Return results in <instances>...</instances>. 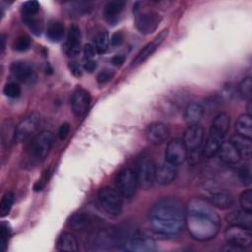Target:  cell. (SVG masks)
I'll list each match as a JSON object with an SVG mask.
<instances>
[{"label": "cell", "mask_w": 252, "mask_h": 252, "mask_svg": "<svg viewBox=\"0 0 252 252\" xmlns=\"http://www.w3.org/2000/svg\"><path fill=\"white\" fill-rule=\"evenodd\" d=\"M185 225L192 238L207 241L219 233L221 221L208 200L194 197L188 201L186 206Z\"/></svg>", "instance_id": "obj_1"}, {"label": "cell", "mask_w": 252, "mask_h": 252, "mask_svg": "<svg viewBox=\"0 0 252 252\" xmlns=\"http://www.w3.org/2000/svg\"><path fill=\"white\" fill-rule=\"evenodd\" d=\"M152 229L164 236L178 234L185 226V210L173 198H163L153 205L149 212Z\"/></svg>", "instance_id": "obj_2"}, {"label": "cell", "mask_w": 252, "mask_h": 252, "mask_svg": "<svg viewBox=\"0 0 252 252\" xmlns=\"http://www.w3.org/2000/svg\"><path fill=\"white\" fill-rule=\"evenodd\" d=\"M54 137L50 131H42L29 144L26 152V160L30 165H34L44 159L53 145Z\"/></svg>", "instance_id": "obj_3"}, {"label": "cell", "mask_w": 252, "mask_h": 252, "mask_svg": "<svg viewBox=\"0 0 252 252\" xmlns=\"http://www.w3.org/2000/svg\"><path fill=\"white\" fill-rule=\"evenodd\" d=\"M133 13L135 15V25L137 30L142 34H150L154 32L159 23L161 22V16L153 10H141L138 7V3L133 8Z\"/></svg>", "instance_id": "obj_4"}, {"label": "cell", "mask_w": 252, "mask_h": 252, "mask_svg": "<svg viewBox=\"0 0 252 252\" xmlns=\"http://www.w3.org/2000/svg\"><path fill=\"white\" fill-rule=\"evenodd\" d=\"M156 166L148 155H142L136 164V176L138 180V185L145 189L148 190L152 188L154 182L156 181Z\"/></svg>", "instance_id": "obj_5"}, {"label": "cell", "mask_w": 252, "mask_h": 252, "mask_svg": "<svg viewBox=\"0 0 252 252\" xmlns=\"http://www.w3.org/2000/svg\"><path fill=\"white\" fill-rule=\"evenodd\" d=\"M98 202L101 208L111 216H118L122 212L123 197L116 189L104 186L98 191Z\"/></svg>", "instance_id": "obj_6"}, {"label": "cell", "mask_w": 252, "mask_h": 252, "mask_svg": "<svg viewBox=\"0 0 252 252\" xmlns=\"http://www.w3.org/2000/svg\"><path fill=\"white\" fill-rule=\"evenodd\" d=\"M138 187L136 173L131 168L121 169L115 177V189L123 198H131Z\"/></svg>", "instance_id": "obj_7"}, {"label": "cell", "mask_w": 252, "mask_h": 252, "mask_svg": "<svg viewBox=\"0 0 252 252\" xmlns=\"http://www.w3.org/2000/svg\"><path fill=\"white\" fill-rule=\"evenodd\" d=\"M40 124V114L33 111L26 115L16 125V141L21 143L29 140L37 130Z\"/></svg>", "instance_id": "obj_8"}, {"label": "cell", "mask_w": 252, "mask_h": 252, "mask_svg": "<svg viewBox=\"0 0 252 252\" xmlns=\"http://www.w3.org/2000/svg\"><path fill=\"white\" fill-rule=\"evenodd\" d=\"M224 238L226 243L244 250L252 243V232L251 229L246 227L229 225L224 231Z\"/></svg>", "instance_id": "obj_9"}, {"label": "cell", "mask_w": 252, "mask_h": 252, "mask_svg": "<svg viewBox=\"0 0 252 252\" xmlns=\"http://www.w3.org/2000/svg\"><path fill=\"white\" fill-rule=\"evenodd\" d=\"M165 162L177 166L182 164L188 158V150L180 139H173L168 142L165 153Z\"/></svg>", "instance_id": "obj_10"}, {"label": "cell", "mask_w": 252, "mask_h": 252, "mask_svg": "<svg viewBox=\"0 0 252 252\" xmlns=\"http://www.w3.org/2000/svg\"><path fill=\"white\" fill-rule=\"evenodd\" d=\"M169 30L166 28L164 30H162L155 38H153L152 41H150L149 43H147L140 51L139 53L136 55V57L133 59L132 61V67H136L141 65L142 63H144L149 57H151L155 51L160 46V44L166 39L167 35H168Z\"/></svg>", "instance_id": "obj_11"}, {"label": "cell", "mask_w": 252, "mask_h": 252, "mask_svg": "<svg viewBox=\"0 0 252 252\" xmlns=\"http://www.w3.org/2000/svg\"><path fill=\"white\" fill-rule=\"evenodd\" d=\"M70 102L74 115L77 117L83 116L89 108L91 102V94L86 89L77 87L71 94Z\"/></svg>", "instance_id": "obj_12"}, {"label": "cell", "mask_w": 252, "mask_h": 252, "mask_svg": "<svg viewBox=\"0 0 252 252\" xmlns=\"http://www.w3.org/2000/svg\"><path fill=\"white\" fill-rule=\"evenodd\" d=\"M204 137L205 131L201 125H188V127L183 133L182 142L185 145L186 149L189 151L200 150L204 142Z\"/></svg>", "instance_id": "obj_13"}, {"label": "cell", "mask_w": 252, "mask_h": 252, "mask_svg": "<svg viewBox=\"0 0 252 252\" xmlns=\"http://www.w3.org/2000/svg\"><path fill=\"white\" fill-rule=\"evenodd\" d=\"M170 135L169 127L162 122H153L148 125L145 131L147 141L152 145L164 143Z\"/></svg>", "instance_id": "obj_14"}, {"label": "cell", "mask_w": 252, "mask_h": 252, "mask_svg": "<svg viewBox=\"0 0 252 252\" xmlns=\"http://www.w3.org/2000/svg\"><path fill=\"white\" fill-rule=\"evenodd\" d=\"M10 71L14 78L21 82L29 83L35 79V73L33 67L26 61L17 60L14 61L10 66Z\"/></svg>", "instance_id": "obj_15"}, {"label": "cell", "mask_w": 252, "mask_h": 252, "mask_svg": "<svg viewBox=\"0 0 252 252\" xmlns=\"http://www.w3.org/2000/svg\"><path fill=\"white\" fill-rule=\"evenodd\" d=\"M125 249L132 252H154L158 250V246L152 238L136 235L127 241Z\"/></svg>", "instance_id": "obj_16"}, {"label": "cell", "mask_w": 252, "mask_h": 252, "mask_svg": "<svg viewBox=\"0 0 252 252\" xmlns=\"http://www.w3.org/2000/svg\"><path fill=\"white\" fill-rule=\"evenodd\" d=\"M224 137L225 136L222 135L221 133H220L216 130L210 129L208 138H207L205 145L203 147V150H202L203 156L206 158H212L216 154H218L220 145L224 141Z\"/></svg>", "instance_id": "obj_17"}, {"label": "cell", "mask_w": 252, "mask_h": 252, "mask_svg": "<svg viewBox=\"0 0 252 252\" xmlns=\"http://www.w3.org/2000/svg\"><path fill=\"white\" fill-rule=\"evenodd\" d=\"M81 45V31L77 25H72L69 28L68 37L66 42V52L70 57H75L80 53Z\"/></svg>", "instance_id": "obj_18"}, {"label": "cell", "mask_w": 252, "mask_h": 252, "mask_svg": "<svg viewBox=\"0 0 252 252\" xmlns=\"http://www.w3.org/2000/svg\"><path fill=\"white\" fill-rule=\"evenodd\" d=\"M220 158L228 165L237 164L241 158L230 141H223L219 150Z\"/></svg>", "instance_id": "obj_19"}, {"label": "cell", "mask_w": 252, "mask_h": 252, "mask_svg": "<svg viewBox=\"0 0 252 252\" xmlns=\"http://www.w3.org/2000/svg\"><path fill=\"white\" fill-rule=\"evenodd\" d=\"M177 176L176 166L167 162L156 168V181L160 185H168L172 183Z\"/></svg>", "instance_id": "obj_20"}, {"label": "cell", "mask_w": 252, "mask_h": 252, "mask_svg": "<svg viewBox=\"0 0 252 252\" xmlns=\"http://www.w3.org/2000/svg\"><path fill=\"white\" fill-rule=\"evenodd\" d=\"M226 221L229 225H238L251 229L252 215L244 210H235L226 215Z\"/></svg>", "instance_id": "obj_21"}, {"label": "cell", "mask_w": 252, "mask_h": 252, "mask_svg": "<svg viewBox=\"0 0 252 252\" xmlns=\"http://www.w3.org/2000/svg\"><path fill=\"white\" fill-rule=\"evenodd\" d=\"M230 142L235 147L241 158L250 159L252 156V143L251 139L242 137L240 135H234L231 137Z\"/></svg>", "instance_id": "obj_22"}, {"label": "cell", "mask_w": 252, "mask_h": 252, "mask_svg": "<svg viewBox=\"0 0 252 252\" xmlns=\"http://www.w3.org/2000/svg\"><path fill=\"white\" fill-rule=\"evenodd\" d=\"M203 114H204L203 105L198 102H191L185 107L183 118L188 125H193V124H198V122L203 117Z\"/></svg>", "instance_id": "obj_23"}, {"label": "cell", "mask_w": 252, "mask_h": 252, "mask_svg": "<svg viewBox=\"0 0 252 252\" xmlns=\"http://www.w3.org/2000/svg\"><path fill=\"white\" fill-rule=\"evenodd\" d=\"M209 203L214 208H218L220 210H227L233 206L234 200H233V197L229 193L220 191V192L214 193L210 197Z\"/></svg>", "instance_id": "obj_24"}, {"label": "cell", "mask_w": 252, "mask_h": 252, "mask_svg": "<svg viewBox=\"0 0 252 252\" xmlns=\"http://www.w3.org/2000/svg\"><path fill=\"white\" fill-rule=\"evenodd\" d=\"M235 130L237 135L251 139L252 138V118L248 113L240 114L235 122Z\"/></svg>", "instance_id": "obj_25"}, {"label": "cell", "mask_w": 252, "mask_h": 252, "mask_svg": "<svg viewBox=\"0 0 252 252\" xmlns=\"http://www.w3.org/2000/svg\"><path fill=\"white\" fill-rule=\"evenodd\" d=\"M56 249L58 251H78V241L70 232H63L56 241Z\"/></svg>", "instance_id": "obj_26"}, {"label": "cell", "mask_w": 252, "mask_h": 252, "mask_svg": "<svg viewBox=\"0 0 252 252\" xmlns=\"http://www.w3.org/2000/svg\"><path fill=\"white\" fill-rule=\"evenodd\" d=\"M1 141L5 147H9L16 142V126L11 119H6L2 122Z\"/></svg>", "instance_id": "obj_27"}, {"label": "cell", "mask_w": 252, "mask_h": 252, "mask_svg": "<svg viewBox=\"0 0 252 252\" xmlns=\"http://www.w3.org/2000/svg\"><path fill=\"white\" fill-rule=\"evenodd\" d=\"M125 2L120 1V0H114V1H109L106 3L103 9V16L104 19L110 23L114 22L117 17L120 15L124 8Z\"/></svg>", "instance_id": "obj_28"}, {"label": "cell", "mask_w": 252, "mask_h": 252, "mask_svg": "<svg viewBox=\"0 0 252 252\" xmlns=\"http://www.w3.org/2000/svg\"><path fill=\"white\" fill-rule=\"evenodd\" d=\"M65 33L64 25L59 21H51L46 30V36L52 42H59Z\"/></svg>", "instance_id": "obj_29"}, {"label": "cell", "mask_w": 252, "mask_h": 252, "mask_svg": "<svg viewBox=\"0 0 252 252\" xmlns=\"http://www.w3.org/2000/svg\"><path fill=\"white\" fill-rule=\"evenodd\" d=\"M229 125H230L229 115L226 112H220L214 117L211 125V129L216 130L225 136L229 130Z\"/></svg>", "instance_id": "obj_30"}, {"label": "cell", "mask_w": 252, "mask_h": 252, "mask_svg": "<svg viewBox=\"0 0 252 252\" xmlns=\"http://www.w3.org/2000/svg\"><path fill=\"white\" fill-rule=\"evenodd\" d=\"M91 223V219L87 214L84 213H75L68 220V225L72 229H84L88 227Z\"/></svg>", "instance_id": "obj_31"}, {"label": "cell", "mask_w": 252, "mask_h": 252, "mask_svg": "<svg viewBox=\"0 0 252 252\" xmlns=\"http://www.w3.org/2000/svg\"><path fill=\"white\" fill-rule=\"evenodd\" d=\"M110 43V38L106 31H100L94 38V47L98 54H103L107 51Z\"/></svg>", "instance_id": "obj_32"}, {"label": "cell", "mask_w": 252, "mask_h": 252, "mask_svg": "<svg viewBox=\"0 0 252 252\" xmlns=\"http://www.w3.org/2000/svg\"><path fill=\"white\" fill-rule=\"evenodd\" d=\"M14 204V194L12 192H7L0 203V215L1 217H5L7 216Z\"/></svg>", "instance_id": "obj_33"}, {"label": "cell", "mask_w": 252, "mask_h": 252, "mask_svg": "<svg viewBox=\"0 0 252 252\" xmlns=\"http://www.w3.org/2000/svg\"><path fill=\"white\" fill-rule=\"evenodd\" d=\"M23 20L33 33L36 35L41 33L42 23L37 18H35V16H23Z\"/></svg>", "instance_id": "obj_34"}, {"label": "cell", "mask_w": 252, "mask_h": 252, "mask_svg": "<svg viewBox=\"0 0 252 252\" xmlns=\"http://www.w3.org/2000/svg\"><path fill=\"white\" fill-rule=\"evenodd\" d=\"M251 87L252 82L250 77H245L241 80V82L238 85V93L244 99H251Z\"/></svg>", "instance_id": "obj_35"}, {"label": "cell", "mask_w": 252, "mask_h": 252, "mask_svg": "<svg viewBox=\"0 0 252 252\" xmlns=\"http://www.w3.org/2000/svg\"><path fill=\"white\" fill-rule=\"evenodd\" d=\"M241 209L252 214V191L251 189L244 190L239 197Z\"/></svg>", "instance_id": "obj_36"}, {"label": "cell", "mask_w": 252, "mask_h": 252, "mask_svg": "<svg viewBox=\"0 0 252 252\" xmlns=\"http://www.w3.org/2000/svg\"><path fill=\"white\" fill-rule=\"evenodd\" d=\"M31 46V38L26 34H21L16 37L13 42V49L16 51H26Z\"/></svg>", "instance_id": "obj_37"}, {"label": "cell", "mask_w": 252, "mask_h": 252, "mask_svg": "<svg viewBox=\"0 0 252 252\" xmlns=\"http://www.w3.org/2000/svg\"><path fill=\"white\" fill-rule=\"evenodd\" d=\"M21 87L16 82H9L4 86L3 93L10 98H17L21 94Z\"/></svg>", "instance_id": "obj_38"}, {"label": "cell", "mask_w": 252, "mask_h": 252, "mask_svg": "<svg viewBox=\"0 0 252 252\" xmlns=\"http://www.w3.org/2000/svg\"><path fill=\"white\" fill-rule=\"evenodd\" d=\"M39 3L34 0L27 1L22 5L23 16H35L39 11Z\"/></svg>", "instance_id": "obj_39"}, {"label": "cell", "mask_w": 252, "mask_h": 252, "mask_svg": "<svg viewBox=\"0 0 252 252\" xmlns=\"http://www.w3.org/2000/svg\"><path fill=\"white\" fill-rule=\"evenodd\" d=\"M238 177L244 186H249L251 184V171L247 164H244L239 168Z\"/></svg>", "instance_id": "obj_40"}, {"label": "cell", "mask_w": 252, "mask_h": 252, "mask_svg": "<svg viewBox=\"0 0 252 252\" xmlns=\"http://www.w3.org/2000/svg\"><path fill=\"white\" fill-rule=\"evenodd\" d=\"M10 228L8 226V223L2 221L0 225V234H1V251H5L8 243V239L10 237Z\"/></svg>", "instance_id": "obj_41"}, {"label": "cell", "mask_w": 252, "mask_h": 252, "mask_svg": "<svg viewBox=\"0 0 252 252\" xmlns=\"http://www.w3.org/2000/svg\"><path fill=\"white\" fill-rule=\"evenodd\" d=\"M113 76H114V73L111 70L105 69L98 73V75L96 76V81L98 84L103 85V84L108 83L113 78Z\"/></svg>", "instance_id": "obj_42"}, {"label": "cell", "mask_w": 252, "mask_h": 252, "mask_svg": "<svg viewBox=\"0 0 252 252\" xmlns=\"http://www.w3.org/2000/svg\"><path fill=\"white\" fill-rule=\"evenodd\" d=\"M83 52H84L85 58H87V60L88 59H93L95 56V54L97 53L94 45L92 44V43L85 44L84 47H83Z\"/></svg>", "instance_id": "obj_43"}, {"label": "cell", "mask_w": 252, "mask_h": 252, "mask_svg": "<svg viewBox=\"0 0 252 252\" xmlns=\"http://www.w3.org/2000/svg\"><path fill=\"white\" fill-rule=\"evenodd\" d=\"M69 132H70V125H69V123L64 122L60 125L58 132H57V136L60 140H64L69 135Z\"/></svg>", "instance_id": "obj_44"}, {"label": "cell", "mask_w": 252, "mask_h": 252, "mask_svg": "<svg viewBox=\"0 0 252 252\" xmlns=\"http://www.w3.org/2000/svg\"><path fill=\"white\" fill-rule=\"evenodd\" d=\"M123 42V33L120 31H117L112 33L110 36V44L112 46H119Z\"/></svg>", "instance_id": "obj_45"}, {"label": "cell", "mask_w": 252, "mask_h": 252, "mask_svg": "<svg viewBox=\"0 0 252 252\" xmlns=\"http://www.w3.org/2000/svg\"><path fill=\"white\" fill-rule=\"evenodd\" d=\"M97 67V64L94 60L93 59H88L84 64H83V69L87 71L88 73H93Z\"/></svg>", "instance_id": "obj_46"}, {"label": "cell", "mask_w": 252, "mask_h": 252, "mask_svg": "<svg viewBox=\"0 0 252 252\" xmlns=\"http://www.w3.org/2000/svg\"><path fill=\"white\" fill-rule=\"evenodd\" d=\"M69 69H70L71 73H72L75 77H81V76H82L81 67H80L76 62H70V64H69Z\"/></svg>", "instance_id": "obj_47"}, {"label": "cell", "mask_w": 252, "mask_h": 252, "mask_svg": "<svg viewBox=\"0 0 252 252\" xmlns=\"http://www.w3.org/2000/svg\"><path fill=\"white\" fill-rule=\"evenodd\" d=\"M125 61V57L121 54H116L111 58V64L115 67H120Z\"/></svg>", "instance_id": "obj_48"}, {"label": "cell", "mask_w": 252, "mask_h": 252, "mask_svg": "<svg viewBox=\"0 0 252 252\" xmlns=\"http://www.w3.org/2000/svg\"><path fill=\"white\" fill-rule=\"evenodd\" d=\"M5 49V35L1 36V52L3 53Z\"/></svg>", "instance_id": "obj_49"}]
</instances>
